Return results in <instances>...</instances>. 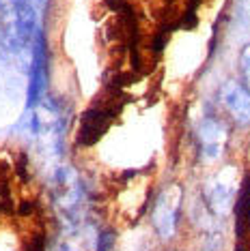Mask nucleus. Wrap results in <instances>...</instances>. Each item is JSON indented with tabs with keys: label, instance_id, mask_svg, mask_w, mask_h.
<instances>
[{
	"label": "nucleus",
	"instance_id": "nucleus-1",
	"mask_svg": "<svg viewBox=\"0 0 250 251\" xmlns=\"http://www.w3.org/2000/svg\"><path fill=\"white\" fill-rule=\"evenodd\" d=\"M28 131L32 140L52 152H61L67 133V110L56 97H45L39 105L28 110Z\"/></svg>",
	"mask_w": 250,
	"mask_h": 251
},
{
	"label": "nucleus",
	"instance_id": "nucleus-2",
	"mask_svg": "<svg viewBox=\"0 0 250 251\" xmlns=\"http://www.w3.org/2000/svg\"><path fill=\"white\" fill-rule=\"evenodd\" d=\"M84 198L87 191L78 172L69 165H59L52 174V202L69 227H76L80 221Z\"/></svg>",
	"mask_w": 250,
	"mask_h": 251
},
{
	"label": "nucleus",
	"instance_id": "nucleus-3",
	"mask_svg": "<svg viewBox=\"0 0 250 251\" xmlns=\"http://www.w3.org/2000/svg\"><path fill=\"white\" fill-rule=\"evenodd\" d=\"M184 206V187L179 182H168L157 193L151 208V226L160 241H173L177 236V227Z\"/></svg>",
	"mask_w": 250,
	"mask_h": 251
},
{
	"label": "nucleus",
	"instance_id": "nucleus-4",
	"mask_svg": "<svg viewBox=\"0 0 250 251\" xmlns=\"http://www.w3.org/2000/svg\"><path fill=\"white\" fill-rule=\"evenodd\" d=\"M50 79V56L45 43L43 28H39L35 41L31 45V65H28V86H26V110H32L45 99V88Z\"/></svg>",
	"mask_w": 250,
	"mask_h": 251
},
{
	"label": "nucleus",
	"instance_id": "nucleus-5",
	"mask_svg": "<svg viewBox=\"0 0 250 251\" xmlns=\"http://www.w3.org/2000/svg\"><path fill=\"white\" fill-rule=\"evenodd\" d=\"M194 140L203 161H216L222 157L224 148L229 144V129L218 116H205L198 123Z\"/></svg>",
	"mask_w": 250,
	"mask_h": 251
},
{
	"label": "nucleus",
	"instance_id": "nucleus-6",
	"mask_svg": "<svg viewBox=\"0 0 250 251\" xmlns=\"http://www.w3.org/2000/svg\"><path fill=\"white\" fill-rule=\"evenodd\" d=\"M218 99L237 127H250V90L237 79H226L218 90Z\"/></svg>",
	"mask_w": 250,
	"mask_h": 251
},
{
	"label": "nucleus",
	"instance_id": "nucleus-7",
	"mask_svg": "<svg viewBox=\"0 0 250 251\" xmlns=\"http://www.w3.org/2000/svg\"><path fill=\"white\" fill-rule=\"evenodd\" d=\"M237 191L233 187V180L226 176V172L216 174L214 178L207 180L205 189H203V200H205L209 213L216 217H226L235 206Z\"/></svg>",
	"mask_w": 250,
	"mask_h": 251
},
{
	"label": "nucleus",
	"instance_id": "nucleus-8",
	"mask_svg": "<svg viewBox=\"0 0 250 251\" xmlns=\"http://www.w3.org/2000/svg\"><path fill=\"white\" fill-rule=\"evenodd\" d=\"M110 116L112 114H108L106 110H89L84 114V121H82V127H80V142L82 144H87V146L93 144V142L106 131Z\"/></svg>",
	"mask_w": 250,
	"mask_h": 251
},
{
	"label": "nucleus",
	"instance_id": "nucleus-9",
	"mask_svg": "<svg viewBox=\"0 0 250 251\" xmlns=\"http://www.w3.org/2000/svg\"><path fill=\"white\" fill-rule=\"evenodd\" d=\"M237 62H240V75H242L240 82L250 90V41L242 48L240 60H237Z\"/></svg>",
	"mask_w": 250,
	"mask_h": 251
},
{
	"label": "nucleus",
	"instance_id": "nucleus-10",
	"mask_svg": "<svg viewBox=\"0 0 250 251\" xmlns=\"http://www.w3.org/2000/svg\"><path fill=\"white\" fill-rule=\"evenodd\" d=\"M112 245H115V232L110 227H104L95 234V247L93 251H110Z\"/></svg>",
	"mask_w": 250,
	"mask_h": 251
},
{
	"label": "nucleus",
	"instance_id": "nucleus-11",
	"mask_svg": "<svg viewBox=\"0 0 250 251\" xmlns=\"http://www.w3.org/2000/svg\"><path fill=\"white\" fill-rule=\"evenodd\" d=\"M28 4H31V7L37 11V15H39V18H43V15H45V11H48L50 0H28Z\"/></svg>",
	"mask_w": 250,
	"mask_h": 251
},
{
	"label": "nucleus",
	"instance_id": "nucleus-12",
	"mask_svg": "<svg viewBox=\"0 0 250 251\" xmlns=\"http://www.w3.org/2000/svg\"><path fill=\"white\" fill-rule=\"evenodd\" d=\"M26 251H45V243H43V238L39 236V238H35L31 245L26 247Z\"/></svg>",
	"mask_w": 250,
	"mask_h": 251
},
{
	"label": "nucleus",
	"instance_id": "nucleus-13",
	"mask_svg": "<svg viewBox=\"0 0 250 251\" xmlns=\"http://www.w3.org/2000/svg\"><path fill=\"white\" fill-rule=\"evenodd\" d=\"M54 251H78V247H73L71 243L62 241V243H59V245H56V249H54Z\"/></svg>",
	"mask_w": 250,
	"mask_h": 251
}]
</instances>
